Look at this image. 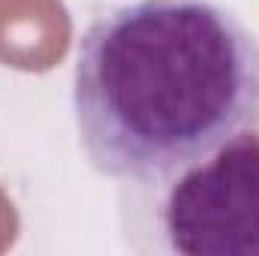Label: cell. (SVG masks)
I'll return each mask as SVG.
<instances>
[{
	"label": "cell",
	"instance_id": "1",
	"mask_svg": "<svg viewBox=\"0 0 259 256\" xmlns=\"http://www.w3.org/2000/svg\"><path fill=\"white\" fill-rule=\"evenodd\" d=\"M72 109L97 172L148 184L259 130V42L211 0H136L97 18Z\"/></svg>",
	"mask_w": 259,
	"mask_h": 256
},
{
	"label": "cell",
	"instance_id": "2",
	"mask_svg": "<svg viewBox=\"0 0 259 256\" xmlns=\"http://www.w3.org/2000/svg\"><path fill=\"white\" fill-rule=\"evenodd\" d=\"M154 232L181 256H259V130L148 181Z\"/></svg>",
	"mask_w": 259,
	"mask_h": 256
},
{
	"label": "cell",
	"instance_id": "3",
	"mask_svg": "<svg viewBox=\"0 0 259 256\" xmlns=\"http://www.w3.org/2000/svg\"><path fill=\"white\" fill-rule=\"evenodd\" d=\"M72 42L64 0H0V64L21 72H49Z\"/></svg>",
	"mask_w": 259,
	"mask_h": 256
},
{
	"label": "cell",
	"instance_id": "4",
	"mask_svg": "<svg viewBox=\"0 0 259 256\" xmlns=\"http://www.w3.org/2000/svg\"><path fill=\"white\" fill-rule=\"evenodd\" d=\"M18 229H21V220H18V211L12 205V199L0 190V253L9 250L18 238Z\"/></svg>",
	"mask_w": 259,
	"mask_h": 256
}]
</instances>
